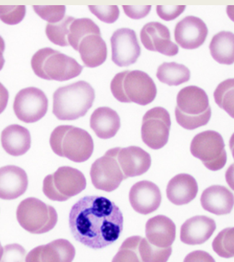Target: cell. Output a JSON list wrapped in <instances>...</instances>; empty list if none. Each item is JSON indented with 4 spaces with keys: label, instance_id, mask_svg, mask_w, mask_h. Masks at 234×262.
Wrapping results in <instances>:
<instances>
[{
    "label": "cell",
    "instance_id": "6da1fadb",
    "mask_svg": "<svg viewBox=\"0 0 234 262\" xmlns=\"http://www.w3.org/2000/svg\"><path fill=\"white\" fill-rule=\"evenodd\" d=\"M120 208L106 197L85 196L71 208L68 225L76 241L102 249L117 241L123 230Z\"/></svg>",
    "mask_w": 234,
    "mask_h": 262
},
{
    "label": "cell",
    "instance_id": "7a4b0ae2",
    "mask_svg": "<svg viewBox=\"0 0 234 262\" xmlns=\"http://www.w3.org/2000/svg\"><path fill=\"white\" fill-rule=\"evenodd\" d=\"M94 100L93 88L86 81H77L56 90L52 113L59 120H76L86 115L93 105Z\"/></svg>",
    "mask_w": 234,
    "mask_h": 262
},
{
    "label": "cell",
    "instance_id": "3957f363",
    "mask_svg": "<svg viewBox=\"0 0 234 262\" xmlns=\"http://www.w3.org/2000/svg\"><path fill=\"white\" fill-rule=\"evenodd\" d=\"M110 90L118 101L139 105L151 104L157 93L153 79L141 71H125L116 74L112 79Z\"/></svg>",
    "mask_w": 234,
    "mask_h": 262
},
{
    "label": "cell",
    "instance_id": "277c9868",
    "mask_svg": "<svg viewBox=\"0 0 234 262\" xmlns=\"http://www.w3.org/2000/svg\"><path fill=\"white\" fill-rule=\"evenodd\" d=\"M50 145L56 155L76 163L88 160L94 150L91 135L72 125L57 126L51 135Z\"/></svg>",
    "mask_w": 234,
    "mask_h": 262
},
{
    "label": "cell",
    "instance_id": "5b68a950",
    "mask_svg": "<svg viewBox=\"0 0 234 262\" xmlns=\"http://www.w3.org/2000/svg\"><path fill=\"white\" fill-rule=\"evenodd\" d=\"M175 118L182 128L193 130L205 126L211 118L208 95L197 86H185L178 93Z\"/></svg>",
    "mask_w": 234,
    "mask_h": 262
},
{
    "label": "cell",
    "instance_id": "8992f818",
    "mask_svg": "<svg viewBox=\"0 0 234 262\" xmlns=\"http://www.w3.org/2000/svg\"><path fill=\"white\" fill-rule=\"evenodd\" d=\"M31 66L37 76L48 81H68L83 71L75 58L50 48L38 51L32 58Z\"/></svg>",
    "mask_w": 234,
    "mask_h": 262
},
{
    "label": "cell",
    "instance_id": "52a82bcc",
    "mask_svg": "<svg viewBox=\"0 0 234 262\" xmlns=\"http://www.w3.org/2000/svg\"><path fill=\"white\" fill-rule=\"evenodd\" d=\"M86 179L81 170L71 166H62L56 172L45 177L43 192L48 199L65 202L86 189Z\"/></svg>",
    "mask_w": 234,
    "mask_h": 262
},
{
    "label": "cell",
    "instance_id": "ba28073f",
    "mask_svg": "<svg viewBox=\"0 0 234 262\" xmlns=\"http://www.w3.org/2000/svg\"><path fill=\"white\" fill-rule=\"evenodd\" d=\"M16 217L20 226L32 234L49 232L58 220L54 207L34 197L27 198L19 204Z\"/></svg>",
    "mask_w": 234,
    "mask_h": 262
},
{
    "label": "cell",
    "instance_id": "9c48e42d",
    "mask_svg": "<svg viewBox=\"0 0 234 262\" xmlns=\"http://www.w3.org/2000/svg\"><path fill=\"white\" fill-rule=\"evenodd\" d=\"M194 157L200 160L208 170H221L226 165L227 155L221 135L214 130H206L196 135L190 147Z\"/></svg>",
    "mask_w": 234,
    "mask_h": 262
},
{
    "label": "cell",
    "instance_id": "30bf717a",
    "mask_svg": "<svg viewBox=\"0 0 234 262\" xmlns=\"http://www.w3.org/2000/svg\"><path fill=\"white\" fill-rule=\"evenodd\" d=\"M119 147L108 150L103 157L91 165L90 170L91 183L97 189L112 192L119 188L123 180L127 179L117 160Z\"/></svg>",
    "mask_w": 234,
    "mask_h": 262
},
{
    "label": "cell",
    "instance_id": "8fae6325",
    "mask_svg": "<svg viewBox=\"0 0 234 262\" xmlns=\"http://www.w3.org/2000/svg\"><path fill=\"white\" fill-rule=\"evenodd\" d=\"M171 128V118L163 107H154L144 115L141 137L151 149H160L168 143Z\"/></svg>",
    "mask_w": 234,
    "mask_h": 262
},
{
    "label": "cell",
    "instance_id": "7c38bea8",
    "mask_svg": "<svg viewBox=\"0 0 234 262\" xmlns=\"http://www.w3.org/2000/svg\"><path fill=\"white\" fill-rule=\"evenodd\" d=\"M13 110L17 118L24 123H36L46 114L48 99L41 90L27 88L16 95Z\"/></svg>",
    "mask_w": 234,
    "mask_h": 262
},
{
    "label": "cell",
    "instance_id": "4fadbf2b",
    "mask_svg": "<svg viewBox=\"0 0 234 262\" xmlns=\"http://www.w3.org/2000/svg\"><path fill=\"white\" fill-rule=\"evenodd\" d=\"M111 59L119 67H126L135 63L141 54L134 30L127 28L117 29L110 38Z\"/></svg>",
    "mask_w": 234,
    "mask_h": 262
},
{
    "label": "cell",
    "instance_id": "5bb4252c",
    "mask_svg": "<svg viewBox=\"0 0 234 262\" xmlns=\"http://www.w3.org/2000/svg\"><path fill=\"white\" fill-rule=\"evenodd\" d=\"M141 39L144 47L151 52L169 57H174L179 53L178 46L171 40L169 29L158 21L146 24L141 29Z\"/></svg>",
    "mask_w": 234,
    "mask_h": 262
},
{
    "label": "cell",
    "instance_id": "9a60e30c",
    "mask_svg": "<svg viewBox=\"0 0 234 262\" xmlns=\"http://www.w3.org/2000/svg\"><path fill=\"white\" fill-rule=\"evenodd\" d=\"M208 34V28L203 20L197 16H189L176 24L174 39L184 49L194 50L203 45Z\"/></svg>",
    "mask_w": 234,
    "mask_h": 262
},
{
    "label": "cell",
    "instance_id": "2e32d148",
    "mask_svg": "<svg viewBox=\"0 0 234 262\" xmlns=\"http://www.w3.org/2000/svg\"><path fill=\"white\" fill-rule=\"evenodd\" d=\"M76 51L80 53L84 66L88 68H96L106 61V43L102 38L99 26L86 33L80 39Z\"/></svg>",
    "mask_w": 234,
    "mask_h": 262
},
{
    "label": "cell",
    "instance_id": "e0dca14e",
    "mask_svg": "<svg viewBox=\"0 0 234 262\" xmlns=\"http://www.w3.org/2000/svg\"><path fill=\"white\" fill-rule=\"evenodd\" d=\"M129 202L135 212L150 214L158 209L161 205V191L152 182L139 181L131 188Z\"/></svg>",
    "mask_w": 234,
    "mask_h": 262
},
{
    "label": "cell",
    "instance_id": "ac0fdd59",
    "mask_svg": "<svg viewBox=\"0 0 234 262\" xmlns=\"http://www.w3.org/2000/svg\"><path fill=\"white\" fill-rule=\"evenodd\" d=\"M76 249L66 239H57L45 245L32 249L26 256V262H72Z\"/></svg>",
    "mask_w": 234,
    "mask_h": 262
},
{
    "label": "cell",
    "instance_id": "d6986e66",
    "mask_svg": "<svg viewBox=\"0 0 234 262\" xmlns=\"http://www.w3.org/2000/svg\"><path fill=\"white\" fill-rule=\"evenodd\" d=\"M117 160L127 179L143 175L148 171L151 165L150 154L135 146L119 147Z\"/></svg>",
    "mask_w": 234,
    "mask_h": 262
},
{
    "label": "cell",
    "instance_id": "ffe728a7",
    "mask_svg": "<svg viewBox=\"0 0 234 262\" xmlns=\"http://www.w3.org/2000/svg\"><path fill=\"white\" fill-rule=\"evenodd\" d=\"M29 186L26 171L16 165L0 168V199L15 200L21 196Z\"/></svg>",
    "mask_w": 234,
    "mask_h": 262
},
{
    "label": "cell",
    "instance_id": "44dd1931",
    "mask_svg": "<svg viewBox=\"0 0 234 262\" xmlns=\"http://www.w3.org/2000/svg\"><path fill=\"white\" fill-rule=\"evenodd\" d=\"M216 221L206 216L191 217L180 228V240L188 245L204 244L216 231Z\"/></svg>",
    "mask_w": 234,
    "mask_h": 262
},
{
    "label": "cell",
    "instance_id": "7402d4cb",
    "mask_svg": "<svg viewBox=\"0 0 234 262\" xmlns=\"http://www.w3.org/2000/svg\"><path fill=\"white\" fill-rule=\"evenodd\" d=\"M146 235L147 241L153 246L165 249L174 244L176 236V226L169 217L157 215L147 221Z\"/></svg>",
    "mask_w": 234,
    "mask_h": 262
},
{
    "label": "cell",
    "instance_id": "603a6c76",
    "mask_svg": "<svg viewBox=\"0 0 234 262\" xmlns=\"http://www.w3.org/2000/svg\"><path fill=\"white\" fill-rule=\"evenodd\" d=\"M198 192V183L189 174H178L167 186V197L173 204L181 206L195 199Z\"/></svg>",
    "mask_w": 234,
    "mask_h": 262
},
{
    "label": "cell",
    "instance_id": "cb8c5ba5",
    "mask_svg": "<svg viewBox=\"0 0 234 262\" xmlns=\"http://www.w3.org/2000/svg\"><path fill=\"white\" fill-rule=\"evenodd\" d=\"M200 201L203 209L216 215L228 214L234 206L233 194L221 185L208 187L203 192Z\"/></svg>",
    "mask_w": 234,
    "mask_h": 262
},
{
    "label": "cell",
    "instance_id": "d4e9b609",
    "mask_svg": "<svg viewBox=\"0 0 234 262\" xmlns=\"http://www.w3.org/2000/svg\"><path fill=\"white\" fill-rule=\"evenodd\" d=\"M1 144L8 155L18 157L30 149L31 135L24 126L12 124L2 131Z\"/></svg>",
    "mask_w": 234,
    "mask_h": 262
},
{
    "label": "cell",
    "instance_id": "484cf974",
    "mask_svg": "<svg viewBox=\"0 0 234 262\" xmlns=\"http://www.w3.org/2000/svg\"><path fill=\"white\" fill-rule=\"evenodd\" d=\"M90 126L100 139H110L120 129V117L111 108L99 107L91 114Z\"/></svg>",
    "mask_w": 234,
    "mask_h": 262
},
{
    "label": "cell",
    "instance_id": "4316f807",
    "mask_svg": "<svg viewBox=\"0 0 234 262\" xmlns=\"http://www.w3.org/2000/svg\"><path fill=\"white\" fill-rule=\"evenodd\" d=\"M212 58L221 64L230 66L234 63V34L221 31L214 35L209 44Z\"/></svg>",
    "mask_w": 234,
    "mask_h": 262
},
{
    "label": "cell",
    "instance_id": "83f0119b",
    "mask_svg": "<svg viewBox=\"0 0 234 262\" xmlns=\"http://www.w3.org/2000/svg\"><path fill=\"white\" fill-rule=\"evenodd\" d=\"M156 77L162 83L169 86H180L189 81L191 72L188 67L174 63H163L159 66Z\"/></svg>",
    "mask_w": 234,
    "mask_h": 262
},
{
    "label": "cell",
    "instance_id": "f1b7e54d",
    "mask_svg": "<svg viewBox=\"0 0 234 262\" xmlns=\"http://www.w3.org/2000/svg\"><path fill=\"white\" fill-rule=\"evenodd\" d=\"M214 98L219 107L234 118V78L227 79L219 84L214 92Z\"/></svg>",
    "mask_w": 234,
    "mask_h": 262
},
{
    "label": "cell",
    "instance_id": "f546056e",
    "mask_svg": "<svg viewBox=\"0 0 234 262\" xmlns=\"http://www.w3.org/2000/svg\"><path fill=\"white\" fill-rule=\"evenodd\" d=\"M73 16H65L62 21L57 24H48L45 28V34L50 41L55 45L68 47V30L71 24L75 21Z\"/></svg>",
    "mask_w": 234,
    "mask_h": 262
},
{
    "label": "cell",
    "instance_id": "4dcf8cb0",
    "mask_svg": "<svg viewBox=\"0 0 234 262\" xmlns=\"http://www.w3.org/2000/svg\"><path fill=\"white\" fill-rule=\"evenodd\" d=\"M142 238L139 236H133L126 239L112 262H144L138 250Z\"/></svg>",
    "mask_w": 234,
    "mask_h": 262
},
{
    "label": "cell",
    "instance_id": "1f68e13d",
    "mask_svg": "<svg viewBox=\"0 0 234 262\" xmlns=\"http://www.w3.org/2000/svg\"><path fill=\"white\" fill-rule=\"evenodd\" d=\"M212 247L219 256L226 259L234 257V227L221 231L214 239Z\"/></svg>",
    "mask_w": 234,
    "mask_h": 262
},
{
    "label": "cell",
    "instance_id": "d6a6232c",
    "mask_svg": "<svg viewBox=\"0 0 234 262\" xmlns=\"http://www.w3.org/2000/svg\"><path fill=\"white\" fill-rule=\"evenodd\" d=\"M138 250L144 262H167L172 254L171 247L157 248L150 244L146 238L141 240Z\"/></svg>",
    "mask_w": 234,
    "mask_h": 262
},
{
    "label": "cell",
    "instance_id": "836d02e7",
    "mask_svg": "<svg viewBox=\"0 0 234 262\" xmlns=\"http://www.w3.org/2000/svg\"><path fill=\"white\" fill-rule=\"evenodd\" d=\"M35 13L49 24H57L65 17L64 6H34Z\"/></svg>",
    "mask_w": 234,
    "mask_h": 262
},
{
    "label": "cell",
    "instance_id": "e575fe53",
    "mask_svg": "<svg viewBox=\"0 0 234 262\" xmlns=\"http://www.w3.org/2000/svg\"><path fill=\"white\" fill-rule=\"evenodd\" d=\"M25 15V6H0V20L8 25L20 24Z\"/></svg>",
    "mask_w": 234,
    "mask_h": 262
},
{
    "label": "cell",
    "instance_id": "d590c367",
    "mask_svg": "<svg viewBox=\"0 0 234 262\" xmlns=\"http://www.w3.org/2000/svg\"><path fill=\"white\" fill-rule=\"evenodd\" d=\"M89 9L91 13L105 24H114L120 16V11L117 6H90Z\"/></svg>",
    "mask_w": 234,
    "mask_h": 262
},
{
    "label": "cell",
    "instance_id": "8d00e7d4",
    "mask_svg": "<svg viewBox=\"0 0 234 262\" xmlns=\"http://www.w3.org/2000/svg\"><path fill=\"white\" fill-rule=\"evenodd\" d=\"M26 250L20 244L6 245L4 248V254L0 262H25Z\"/></svg>",
    "mask_w": 234,
    "mask_h": 262
},
{
    "label": "cell",
    "instance_id": "74e56055",
    "mask_svg": "<svg viewBox=\"0 0 234 262\" xmlns=\"http://www.w3.org/2000/svg\"><path fill=\"white\" fill-rule=\"evenodd\" d=\"M185 9V6H157L156 13L164 21H172L180 16Z\"/></svg>",
    "mask_w": 234,
    "mask_h": 262
},
{
    "label": "cell",
    "instance_id": "f35d334b",
    "mask_svg": "<svg viewBox=\"0 0 234 262\" xmlns=\"http://www.w3.org/2000/svg\"><path fill=\"white\" fill-rule=\"evenodd\" d=\"M126 15L132 19L145 18L151 11V6H123Z\"/></svg>",
    "mask_w": 234,
    "mask_h": 262
},
{
    "label": "cell",
    "instance_id": "ab89813d",
    "mask_svg": "<svg viewBox=\"0 0 234 262\" xmlns=\"http://www.w3.org/2000/svg\"><path fill=\"white\" fill-rule=\"evenodd\" d=\"M184 262H216V260L207 252L197 250L188 254Z\"/></svg>",
    "mask_w": 234,
    "mask_h": 262
},
{
    "label": "cell",
    "instance_id": "60d3db41",
    "mask_svg": "<svg viewBox=\"0 0 234 262\" xmlns=\"http://www.w3.org/2000/svg\"><path fill=\"white\" fill-rule=\"evenodd\" d=\"M9 92L6 86L0 82V114L6 110L8 105Z\"/></svg>",
    "mask_w": 234,
    "mask_h": 262
},
{
    "label": "cell",
    "instance_id": "b9f144b4",
    "mask_svg": "<svg viewBox=\"0 0 234 262\" xmlns=\"http://www.w3.org/2000/svg\"><path fill=\"white\" fill-rule=\"evenodd\" d=\"M226 180L229 187L234 190V164H231L226 170Z\"/></svg>",
    "mask_w": 234,
    "mask_h": 262
},
{
    "label": "cell",
    "instance_id": "7bdbcfd3",
    "mask_svg": "<svg viewBox=\"0 0 234 262\" xmlns=\"http://www.w3.org/2000/svg\"><path fill=\"white\" fill-rule=\"evenodd\" d=\"M6 51V43L3 38L0 36V71H2L4 64H5V58H4V53Z\"/></svg>",
    "mask_w": 234,
    "mask_h": 262
},
{
    "label": "cell",
    "instance_id": "ee69618b",
    "mask_svg": "<svg viewBox=\"0 0 234 262\" xmlns=\"http://www.w3.org/2000/svg\"><path fill=\"white\" fill-rule=\"evenodd\" d=\"M226 13L229 18L234 21V6H228L226 7Z\"/></svg>",
    "mask_w": 234,
    "mask_h": 262
},
{
    "label": "cell",
    "instance_id": "f6af8a7d",
    "mask_svg": "<svg viewBox=\"0 0 234 262\" xmlns=\"http://www.w3.org/2000/svg\"><path fill=\"white\" fill-rule=\"evenodd\" d=\"M229 146H230V149H231V155L234 159V133L230 138V142H229Z\"/></svg>",
    "mask_w": 234,
    "mask_h": 262
},
{
    "label": "cell",
    "instance_id": "bcb514c9",
    "mask_svg": "<svg viewBox=\"0 0 234 262\" xmlns=\"http://www.w3.org/2000/svg\"><path fill=\"white\" fill-rule=\"evenodd\" d=\"M4 254V248L1 245V243H0V260L2 259V256H3Z\"/></svg>",
    "mask_w": 234,
    "mask_h": 262
}]
</instances>
